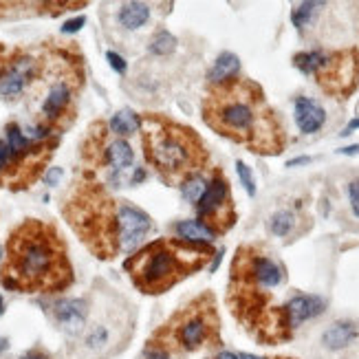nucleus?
Returning a JSON list of instances; mask_svg holds the SVG:
<instances>
[{
  "instance_id": "16",
  "label": "nucleus",
  "mask_w": 359,
  "mask_h": 359,
  "mask_svg": "<svg viewBox=\"0 0 359 359\" xmlns=\"http://www.w3.org/2000/svg\"><path fill=\"white\" fill-rule=\"evenodd\" d=\"M238 71H241V59L234 53H223L218 55L212 71H209V82H212V86H216L227 80H234L238 78Z\"/></svg>"
},
{
  "instance_id": "22",
  "label": "nucleus",
  "mask_w": 359,
  "mask_h": 359,
  "mask_svg": "<svg viewBox=\"0 0 359 359\" xmlns=\"http://www.w3.org/2000/svg\"><path fill=\"white\" fill-rule=\"evenodd\" d=\"M207 183H209V176H205V172L197 174V176H192L188 178V181L181 185L183 190V197L192 203H199V199L203 197V192L207 190Z\"/></svg>"
},
{
  "instance_id": "14",
  "label": "nucleus",
  "mask_w": 359,
  "mask_h": 359,
  "mask_svg": "<svg viewBox=\"0 0 359 359\" xmlns=\"http://www.w3.org/2000/svg\"><path fill=\"white\" fill-rule=\"evenodd\" d=\"M295 122L304 134L318 132L324 122H326V113L318 101H313L309 97H297L295 99Z\"/></svg>"
},
{
  "instance_id": "29",
  "label": "nucleus",
  "mask_w": 359,
  "mask_h": 359,
  "mask_svg": "<svg viewBox=\"0 0 359 359\" xmlns=\"http://www.w3.org/2000/svg\"><path fill=\"white\" fill-rule=\"evenodd\" d=\"M108 62H111V66L117 71V73H126V62H124V57L122 55H117V53H113V51H108Z\"/></svg>"
},
{
  "instance_id": "30",
  "label": "nucleus",
  "mask_w": 359,
  "mask_h": 359,
  "mask_svg": "<svg viewBox=\"0 0 359 359\" xmlns=\"http://www.w3.org/2000/svg\"><path fill=\"white\" fill-rule=\"evenodd\" d=\"M84 22H86L84 16H80V18H76V20H69V22H64L62 31H64V34H73V31H78V29H82Z\"/></svg>"
},
{
  "instance_id": "15",
  "label": "nucleus",
  "mask_w": 359,
  "mask_h": 359,
  "mask_svg": "<svg viewBox=\"0 0 359 359\" xmlns=\"http://www.w3.org/2000/svg\"><path fill=\"white\" fill-rule=\"evenodd\" d=\"M57 324L64 328L66 333H78L82 331L84 320H86V304L82 300H59L53 307Z\"/></svg>"
},
{
  "instance_id": "38",
  "label": "nucleus",
  "mask_w": 359,
  "mask_h": 359,
  "mask_svg": "<svg viewBox=\"0 0 359 359\" xmlns=\"http://www.w3.org/2000/svg\"><path fill=\"white\" fill-rule=\"evenodd\" d=\"M11 5L9 3H0V16H3V13H7V9H9Z\"/></svg>"
},
{
  "instance_id": "26",
  "label": "nucleus",
  "mask_w": 359,
  "mask_h": 359,
  "mask_svg": "<svg viewBox=\"0 0 359 359\" xmlns=\"http://www.w3.org/2000/svg\"><path fill=\"white\" fill-rule=\"evenodd\" d=\"M236 170H238V176H241V181H243L247 194H249V197H253V194H256V185H253V174H251V170L247 168V163L236 161Z\"/></svg>"
},
{
  "instance_id": "36",
  "label": "nucleus",
  "mask_w": 359,
  "mask_h": 359,
  "mask_svg": "<svg viewBox=\"0 0 359 359\" xmlns=\"http://www.w3.org/2000/svg\"><path fill=\"white\" fill-rule=\"evenodd\" d=\"M24 359H47V357H44V355H40V353H29Z\"/></svg>"
},
{
  "instance_id": "4",
  "label": "nucleus",
  "mask_w": 359,
  "mask_h": 359,
  "mask_svg": "<svg viewBox=\"0 0 359 359\" xmlns=\"http://www.w3.org/2000/svg\"><path fill=\"white\" fill-rule=\"evenodd\" d=\"M212 247L181 238H159L126 260L132 284L148 295H159L205 267Z\"/></svg>"
},
{
  "instance_id": "19",
  "label": "nucleus",
  "mask_w": 359,
  "mask_h": 359,
  "mask_svg": "<svg viewBox=\"0 0 359 359\" xmlns=\"http://www.w3.org/2000/svg\"><path fill=\"white\" fill-rule=\"evenodd\" d=\"M132 159H134L132 148H130L124 139H117V141L108 143V148H106V161L111 163V166H113L117 172H122V170L130 168V166H132Z\"/></svg>"
},
{
  "instance_id": "23",
  "label": "nucleus",
  "mask_w": 359,
  "mask_h": 359,
  "mask_svg": "<svg viewBox=\"0 0 359 359\" xmlns=\"http://www.w3.org/2000/svg\"><path fill=\"white\" fill-rule=\"evenodd\" d=\"M318 7H324V3H300L293 11H291V20L297 29H304L311 18H313V13L318 11Z\"/></svg>"
},
{
  "instance_id": "35",
  "label": "nucleus",
  "mask_w": 359,
  "mask_h": 359,
  "mask_svg": "<svg viewBox=\"0 0 359 359\" xmlns=\"http://www.w3.org/2000/svg\"><path fill=\"white\" fill-rule=\"evenodd\" d=\"M342 155H359V146H351V148H344V150H339Z\"/></svg>"
},
{
  "instance_id": "2",
  "label": "nucleus",
  "mask_w": 359,
  "mask_h": 359,
  "mask_svg": "<svg viewBox=\"0 0 359 359\" xmlns=\"http://www.w3.org/2000/svg\"><path fill=\"white\" fill-rule=\"evenodd\" d=\"M0 280L11 291L53 293L66 289L73 272L66 245L57 230L44 220L29 218L11 232Z\"/></svg>"
},
{
  "instance_id": "20",
  "label": "nucleus",
  "mask_w": 359,
  "mask_h": 359,
  "mask_svg": "<svg viewBox=\"0 0 359 359\" xmlns=\"http://www.w3.org/2000/svg\"><path fill=\"white\" fill-rule=\"evenodd\" d=\"M148 18H150V9H148L143 3H128L122 7V11H119V22L128 29H137V27L146 24Z\"/></svg>"
},
{
  "instance_id": "39",
  "label": "nucleus",
  "mask_w": 359,
  "mask_h": 359,
  "mask_svg": "<svg viewBox=\"0 0 359 359\" xmlns=\"http://www.w3.org/2000/svg\"><path fill=\"white\" fill-rule=\"evenodd\" d=\"M238 359H262V357H256V355H249V353H243Z\"/></svg>"
},
{
  "instance_id": "17",
  "label": "nucleus",
  "mask_w": 359,
  "mask_h": 359,
  "mask_svg": "<svg viewBox=\"0 0 359 359\" xmlns=\"http://www.w3.org/2000/svg\"><path fill=\"white\" fill-rule=\"evenodd\" d=\"M357 337V328L351 324V322H337L333 324L328 331L324 333L322 342L326 349H333V351H339L344 346H349V344Z\"/></svg>"
},
{
  "instance_id": "37",
  "label": "nucleus",
  "mask_w": 359,
  "mask_h": 359,
  "mask_svg": "<svg viewBox=\"0 0 359 359\" xmlns=\"http://www.w3.org/2000/svg\"><path fill=\"white\" fill-rule=\"evenodd\" d=\"M216 359H238V357H236V355H232V353H220Z\"/></svg>"
},
{
  "instance_id": "6",
  "label": "nucleus",
  "mask_w": 359,
  "mask_h": 359,
  "mask_svg": "<svg viewBox=\"0 0 359 359\" xmlns=\"http://www.w3.org/2000/svg\"><path fill=\"white\" fill-rule=\"evenodd\" d=\"M218 331L220 326L214 295L203 293L185 304L168 324H163V328H159L150 339V346L163 349L172 355L194 353L203 346L216 349L220 344Z\"/></svg>"
},
{
  "instance_id": "31",
  "label": "nucleus",
  "mask_w": 359,
  "mask_h": 359,
  "mask_svg": "<svg viewBox=\"0 0 359 359\" xmlns=\"http://www.w3.org/2000/svg\"><path fill=\"white\" fill-rule=\"evenodd\" d=\"M9 57L11 55H7V49L0 44V78H3V73H5V69H7V64H9Z\"/></svg>"
},
{
  "instance_id": "1",
  "label": "nucleus",
  "mask_w": 359,
  "mask_h": 359,
  "mask_svg": "<svg viewBox=\"0 0 359 359\" xmlns=\"http://www.w3.org/2000/svg\"><path fill=\"white\" fill-rule=\"evenodd\" d=\"M205 124L251 153L278 155L284 148V132L278 117L267 106L258 84L234 78L209 88L203 101Z\"/></svg>"
},
{
  "instance_id": "10",
  "label": "nucleus",
  "mask_w": 359,
  "mask_h": 359,
  "mask_svg": "<svg viewBox=\"0 0 359 359\" xmlns=\"http://www.w3.org/2000/svg\"><path fill=\"white\" fill-rule=\"evenodd\" d=\"M82 76L80 69L69 73L66 78H57L51 84L47 97L42 101V117L47 130H62L71 124L73 113H76V93L80 88Z\"/></svg>"
},
{
  "instance_id": "5",
  "label": "nucleus",
  "mask_w": 359,
  "mask_h": 359,
  "mask_svg": "<svg viewBox=\"0 0 359 359\" xmlns=\"http://www.w3.org/2000/svg\"><path fill=\"white\" fill-rule=\"evenodd\" d=\"M62 212L84 245L97 258L108 260L119 247V203L97 183H80L71 192Z\"/></svg>"
},
{
  "instance_id": "9",
  "label": "nucleus",
  "mask_w": 359,
  "mask_h": 359,
  "mask_svg": "<svg viewBox=\"0 0 359 359\" xmlns=\"http://www.w3.org/2000/svg\"><path fill=\"white\" fill-rule=\"evenodd\" d=\"M197 207H199V218L203 220V225L214 236L232 230V225L236 223V209H234L230 181L220 170H214L212 176H209L207 190L203 192Z\"/></svg>"
},
{
  "instance_id": "21",
  "label": "nucleus",
  "mask_w": 359,
  "mask_h": 359,
  "mask_svg": "<svg viewBox=\"0 0 359 359\" xmlns=\"http://www.w3.org/2000/svg\"><path fill=\"white\" fill-rule=\"evenodd\" d=\"M139 126H141V117H137L132 111H119L111 119V130L122 134V137H128V134H132Z\"/></svg>"
},
{
  "instance_id": "24",
  "label": "nucleus",
  "mask_w": 359,
  "mask_h": 359,
  "mask_svg": "<svg viewBox=\"0 0 359 359\" xmlns=\"http://www.w3.org/2000/svg\"><path fill=\"white\" fill-rule=\"evenodd\" d=\"M295 225V218L291 212H278L272 216V223H269V227H272V234L276 236H287Z\"/></svg>"
},
{
  "instance_id": "18",
  "label": "nucleus",
  "mask_w": 359,
  "mask_h": 359,
  "mask_svg": "<svg viewBox=\"0 0 359 359\" xmlns=\"http://www.w3.org/2000/svg\"><path fill=\"white\" fill-rule=\"evenodd\" d=\"M174 232L176 236L181 238V241H188V243H212L214 241V234L209 232L203 223L199 220H181V223H176L174 225Z\"/></svg>"
},
{
  "instance_id": "8",
  "label": "nucleus",
  "mask_w": 359,
  "mask_h": 359,
  "mask_svg": "<svg viewBox=\"0 0 359 359\" xmlns=\"http://www.w3.org/2000/svg\"><path fill=\"white\" fill-rule=\"evenodd\" d=\"M293 64L307 76H316L320 86L331 95H349L359 80L357 51H304L293 57Z\"/></svg>"
},
{
  "instance_id": "25",
  "label": "nucleus",
  "mask_w": 359,
  "mask_h": 359,
  "mask_svg": "<svg viewBox=\"0 0 359 359\" xmlns=\"http://www.w3.org/2000/svg\"><path fill=\"white\" fill-rule=\"evenodd\" d=\"M174 44H176V40H174L170 34L161 31V34L153 40L150 51H153V53H157V55H168L170 51H174Z\"/></svg>"
},
{
  "instance_id": "28",
  "label": "nucleus",
  "mask_w": 359,
  "mask_h": 359,
  "mask_svg": "<svg viewBox=\"0 0 359 359\" xmlns=\"http://www.w3.org/2000/svg\"><path fill=\"white\" fill-rule=\"evenodd\" d=\"M349 197H351L353 212H355V216L359 218V178H357V181H353V183L349 185Z\"/></svg>"
},
{
  "instance_id": "3",
  "label": "nucleus",
  "mask_w": 359,
  "mask_h": 359,
  "mask_svg": "<svg viewBox=\"0 0 359 359\" xmlns=\"http://www.w3.org/2000/svg\"><path fill=\"white\" fill-rule=\"evenodd\" d=\"M141 141L148 163L166 183L183 185L188 178L205 172L209 155L192 128L166 115H141Z\"/></svg>"
},
{
  "instance_id": "33",
  "label": "nucleus",
  "mask_w": 359,
  "mask_h": 359,
  "mask_svg": "<svg viewBox=\"0 0 359 359\" xmlns=\"http://www.w3.org/2000/svg\"><path fill=\"white\" fill-rule=\"evenodd\" d=\"M304 163H311V159H309V157H300V159H291V161L287 163V168H293V166H304Z\"/></svg>"
},
{
  "instance_id": "34",
  "label": "nucleus",
  "mask_w": 359,
  "mask_h": 359,
  "mask_svg": "<svg viewBox=\"0 0 359 359\" xmlns=\"http://www.w3.org/2000/svg\"><path fill=\"white\" fill-rule=\"evenodd\" d=\"M355 128H359V119H353V122L346 126V128H344V132H342V137H346V134H351Z\"/></svg>"
},
{
  "instance_id": "13",
  "label": "nucleus",
  "mask_w": 359,
  "mask_h": 359,
  "mask_svg": "<svg viewBox=\"0 0 359 359\" xmlns=\"http://www.w3.org/2000/svg\"><path fill=\"white\" fill-rule=\"evenodd\" d=\"M324 311V300L318 295H295L284 307V318H287L289 328L300 326L302 322L320 316Z\"/></svg>"
},
{
  "instance_id": "32",
  "label": "nucleus",
  "mask_w": 359,
  "mask_h": 359,
  "mask_svg": "<svg viewBox=\"0 0 359 359\" xmlns=\"http://www.w3.org/2000/svg\"><path fill=\"white\" fill-rule=\"evenodd\" d=\"M59 176H62V170H59V168H53L47 176H44V181H47L49 185H55Z\"/></svg>"
},
{
  "instance_id": "27",
  "label": "nucleus",
  "mask_w": 359,
  "mask_h": 359,
  "mask_svg": "<svg viewBox=\"0 0 359 359\" xmlns=\"http://www.w3.org/2000/svg\"><path fill=\"white\" fill-rule=\"evenodd\" d=\"M106 339H108V333H106V328L104 326H97L95 331L91 333V337H88V346L91 349H97V346H104V344H106Z\"/></svg>"
},
{
  "instance_id": "11",
  "label": "nucleus",
  "mask_w": 359,
  "mask_h": 359,
  "mask_svg": "<svg viewBox=\"0 0 359 359\" xmlns=\"http://www.w3.org/2000/svg\"><path fill=\"white\" fill-rule=\"evenodd\" d=\"M38 73H40V59H36L31 53L13 51L3 78H0V97L16 99L18 95L24 93V88Z\"/></svg>"
},
{
  "instance_id": "12",
  "label": "nucleus",
  "mask_w": 359,
  "mask_h": 359,
  "mask_svg": "<svg viewBox=\"0 0 359 359\" xmlns=\"http://www.w3.org/2000/svg\"><path fill=\"white\" fill-rule=\"evenodd\" d=\"M150 227L153 220L143 209L119 201V247L122 251H132L150 232Z\"/></svg>"
},
{
  "instance_id": "40",
  "label": "nucleus",
  "mask_w": 359,
  "mask_h": 359,
  "mask_svg": "<svg viewBox=\"0 0 359 359\" xmlns=\"http://www.w3.org/2000/svg\"><path fill=\"white\" fill-rule=\"evenodd\" d=\"M0 311H3V300H0Z\"/></svg>"
},
{
  "instance_id": "7",
  "label": "nucleus",
  "mask_w": 359,
  "mask_h": 359,
  "mask_svg": "<svg viewBox=\"0 0 359 359\" xmlns=\"http://www.w3.org/2000/svg\"><path fill=\"white\" fill-rule=\"evenodd\" d=\"M5 132V139H0V185L29 188L47 166L57 141L29 139L18 124H9Z\"/></svg>"
}]
</instances>
